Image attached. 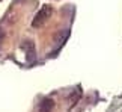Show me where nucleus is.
Masks as SVG:
<instances>
[{"label": "nucleus", "mask_w": 122, "mask_h": 112, "mask_svg": "<svg viewBox=\"0 0 122 112\" xmlns=\"http://www.w3.org/2000/svg\"><path fill=\"white\" fill-rule=\"evenodd\" d=\"M50 12H51L50 6H44L38 14H36V17L33 18V21H32V26H33V27H41V26L47 21V18L50 17Z\"/></svg>", "instance_id": "nucleus-1"}, {"label": "nucleus", "mask_w": 122, "mask_h": 112, "mask_svg": "<svg viewBox=\"0 0 122 112\" xmlns=\"http://www.w3.org/2000/svg\"><path fill=\"white\" fill-rule=\"evenodd\" d=\"M53 108V101H51L50 99H44L42 100V103L39 105V109L41 111H47V109H51Z\"/></svg>", "instance_id": "nucleus-3"}, {"label": "nucleus", "mask_w": 122, "mask_h": 112, "mask_svg": "<svg viewBox=\"0 0 122 112\" xmlns=\"http://www.w3.org/2000/svg\"><path fill=\"white\" fill-rule=\"evenodd\" d=\"M23 50H24V53H26V59H27V62L32 64V62H35V59H36V50H35V44H33V41H30V39H26L24 43H23Z\"/></svg>", "instance_id": "nucleus-2"}]
</instances>
